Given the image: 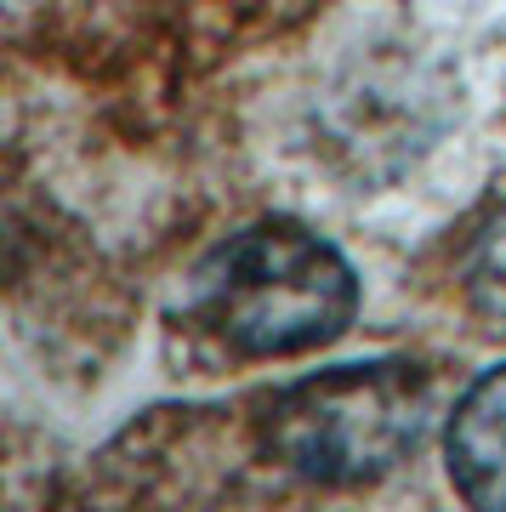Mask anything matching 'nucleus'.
<instances>
[{
  "label": "nucleus",
  "instance_id": "nucleus-3",
  "mask_svg": "<svg viewBox=\"0 0 506 512\" xmlns=\"http://www.w3.org/2000/svg\"><path fill=\"white\" fill-rule=\"evenodd\" d=\"M444 467L461 501L506 512V365H489L467 382L444 427Z\"/></svg>",
  "mask_w": 506,
  "mask_h": 512
},
{
  "label": "nucleus",
  "instance_id": "nucleus-1",
  "mask_svg": "<svg viewBox=\"0 0 506 512\" xmlns=\"http://www.w3.org/2000/svg\"><path fill=\"white\" fill-rule=\"evenodd\" d=\"M194 319L239 359H302L359 319V274L325 234L262 217L199 262Z\"/></svg>",
  "mask_w": 506,
  "mask_h": 512
},
{
  "label": "nucleus",
  "instance_id": "nucleus-4",
  "mask_svg": "<svg viewBox=\"0 0 506 512\" xmlns=\"http://www.w3.org/2000/svg\"><path fill=\"white\" fill-rule=\"evenodd\" d=\"M461 296L478 319L506 330V200L472 228L467 251H461Z\"/></svg>",
  "mask_w": 506,
  "mask_h": 512
},
{
  "label": "nucleus",
  "instance_id": "nucleus-2",
  "mask_svg": "<svg viewBox=\"0 0 506 512\" xmlns=\"http://www.w3.org/2000/svg\"><path fill=\"white\" fill-rule=\"evenodd\" d=\"M433 421L438 370L416 359H370L273 387L256 416V444L302 484L364 490L416 456Z\"/></svg>",
  "mask_w": 506,
  "mask_h": 512
}]
</instances>
